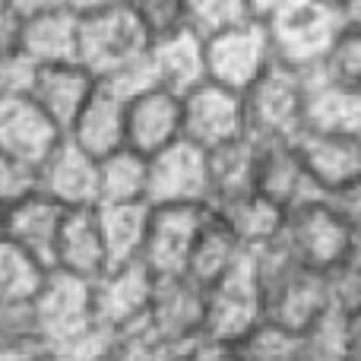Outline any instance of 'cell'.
Segmentation results:
<instances>
[{"instance_id":"1","label":"cell","mask_w":361,"mask_h":361,"mask_svg":"<svg viewBox=\"0 0 361 361\" xmlns=\"http://www.w3.org/2000/svg\"><path fill=\"white\" fill-rule=\"evenodd\" d=\"M32 307L54 361H102L111 355L114 333L95 317L92 282L48 269Z\"/></svg>"},{"instance_id":"2","label":"cell","mask_w":361,"mask_h":361,"mask_svg":"<svg viewBox=\"0 0 361 361\" xmlns=\"http://www.w3.org/2000/svg\"><path fill=\"white\" fill-rule=\"evenodd\" d=\"M257 279L263 288V307L267 320L288 326V330H305L314 317L330 311L336 305L330 273L311 269L288 250L282 235L263 247L250 250Z\"/></svg>"},{"instance_id":"3","label":"cell","mask_w":361,"mask_h":361,"mask_svg":"<svg viewBox=\"0 0 361 361\" xmlns=\"http://www.w3.org/2000/svg\"><path fill=\"white\" fill-rule=\"evenodd\" d=\"M273 38L276 61L298 73H311L326 63L336 42L345 32V19L339 6L320 0H292L276 19L267 23Z\"/></svg>"},{"instance_id":"4","label":"cell","mask_w":361,"mask_h":361,"mask_svg":"<svg viewBox=\"0 0 361 361\" xmlns=\"http://www.w3.org/2000/svg\"><path fill=\"white\" fill-rule=\"evenodd\" d=\"M282 241L305 267L333 273L345 263L355 241V228L343 219L330 197H314L286 212Z\"/></svg>"},{"instance_id":"5","label":"cell","mask_w":361,"mask_h":361,"mask_svg":"<svg viewBox=\"0 0 361 361\" xmlns=\"http://www.w3.org/2000/svg\"><path fill=\"white\" fill-rule=\"evenodd\" d=\"M149 32L130 6L80 16V63L99 82L140 61L149 51Z\"/></svg>"},{"instance_id":"6","label":"cell","mask_w":361,"mask_h":361,"mask_svg":"<svg viewBox=\"0 0 361 361\" xmlns=\"http://www.w3.org/2000/svg\"><path fill=\"white\" fill-rule=\"evenodd\" d=\"M247 137L254 140H295L305 127V73L276 61L244 92Z\"/></svg>"},{"instance_id":"7","label":"cell","mask_w":361,"mask_h":361,"mask_svg":"<svg viewBox=\"0 0 361 361\" xmlns=\"http://www.w3.org/2000/svg\"><path fill=\"white\" fill-rule=\"evenodd\" d=\"M276 63L273 38L263 23H241L228 32L206 38V80L247 92Z\"/></svg>"},{"instance_id":"8","label":"cell","mask_w":361,"mask_h":361,"mask_svg":"<svg viewBox=\"0 0 361 361\" xmlns=\"http://www.w3.org/2000/svg\"><path fill=\"white\" fill-rule=\"evenodd\" d=\"M260 320H267L263 288L260 279H257L250 250H244L241 260L222 279L206 288V336L235 343L238 336H244Z\"/></svg>"},{"instance_id":"9","label":"cell","mask_w":361,"mask_h":361,"mask_svg":"<svg viewBox=\"0 0 361 361\" xmlns=\"http://www.w3.org/2000/svg\"><path fill=\"white\" fill-rule=\"evenodd\" d=\"M180 102H184V140L197 143L200 149H222L250 133L247 105H244V95L235 89L206 80L187 95H180Z\"/></svg>"},{"instance_id":"10","label":"cell","mask_w":361,"mask_h":361,"mask_svg":"<svg viewBox=\"0 0 361 361\" xmlns=\"http://www.w3.org/2000/svg\"><path fill=\"white\" fill-rule=\"evenodd\" d=\"M149 206H209V152L180 137L149 156Z\"/></svg>"},{"instance_id":"11","label":"cell","mask_w":361,"mask_h":361,"mask_svg":"<svg viewBox=\"0 0 361 361\" xmlns=\"http://www.w3.org/2000/svg\"><path fill=\"white\" fill-rule=\"evenodd\" d=\"M152 295H156V273L143 260L108 267L92 282L95 317L118 336L121 330L140 324L149 314Z\"/></svg>"},{"instance_id":"12","label":"cell","mask_w":361,"mask_h":361,"mask_svg":"<svg viewBox=\"0 0 361 361\" xmlns=\"http://www.w3.org/2000/svg\"><path fill=\"white\" fill-rule=\"evenodd\" d=\"M206 212L209 206H149L143 263L156 273V279L187 273L193 241L203 228Z\"/></svg>"},{"instance_id":"13","label":"cell","mask_w":361,"mask_h":361,"mask_svg":"<svg viewBox=\"0 0 361 361\" xmlns=\"http://www.w3.org/2000/svg\"><path fill=\"white\" fill-rule=\"evenodd\" d=\"M38 190L63 209L99 206V159L63 137L38 162Z\"/></svg>"},{"instance_id":"14","label":"cell","mask_w":361,"mask_h":361,"mask_svg":"<svg viewBox=\"0 0 361 361\" xmlns=\"http://www.w3.org/2000/svg\"><path fill=\"white\" fill-rule=\"evenodd\" d=\"M184 137V102L169 89H146L127 99V146L156 156Z\"/></svg>"},{"instance_id":"15","label":"cell","mask_w":361,"mask_h":361,"mask_svg":"<svg viewBox=\"0 0 361 361\" xmlns=\"http://www.w3.org/2000/svg\"><path fill=\"white\" fill-rule=\"evenodd\" d=\"M61 140V127L32 102L29 92L0 95V152L38 165Z\"/></svg>"},{"instance_id":"16","label":"cell","mask_w":361,"mask_h":361,"mask_svg":"<svg viewBox=\"0 0 361 361\" xmlns=\"http://www.w3.org/2000/svg\"><path fill=\"white\" fill-rule=\"evenodd\" d=\"M295 149L317 190L326 197L361 175V133L301 130L295 137Z\"/></svg>"},{"instance_id":"17","label":"cell","mask_w":361,"mask_h":361,"mask_svg":"<svg viewBox=\"0 0 361 361\" xmlns=\"http://www.w3.org/2000/svg\"><path fill=\"white\" fill-rule=\"evenodd\" d=\"M257 190L286 212L305 200L326 197L307 175L295 140H257Z\"/></svg>"},{"instance_id":"18","label":"cell","mask_w":361,"mask_h":361,"mask_svg":"<svg viewBox=\"0 0 361 361\" xmlns=\"http://www.w3.org/2000/svg\"><path fill=\"white\" fill-rule=\"evenodd\" d=\"M95 89H99V80L80 61L35 67L32 82H29L32 102L61 127V133L70 130V124L82 111V105L92 99Z\"/></svg>"},{"instance_id":"19","label":"cell","mask_w":361,"mask_h":361,"mask_svg":"<svg viewBox=\"0 0 361 361\" xmlns=\"http://www.w3.org/2000/svg\"><path fill=\"white\" fill-rule=\"evenodd\" d=\"M149 324H156L169 339L190 345L206 333V288L190 276L156 279V295L149 305Z\"/></svg>"},{"instance_id":"20","label":"cell","mask_w":361,"mask_h":361,"mask_svg":"<svg viewBox=\"0 0 361 361\" xmlns=\"http://www.w3.org/2000/svg\"><path fill=\"white\" fill-rule=\"evenodd\" d=\"M63 216H67V209L61 203H54L42 190H35L4 209V235L51 269L54 267V247L57 238H61Z\"/></svg>"},{"instance_id":"21","label":"cell","mask_w":361,"mask_h":361,"mask_svg":"<svg viewBox=\"0 0 361 361\" xmlns=\"http://www.w3.org/2000/svg\"><path fill=\"white\" fill-rule=\"evenodd\" d=\"M76 279L95 282L108 269V250L105 238H102L99 209L86 206V209H67L61 225V238L54 247V267Z\"/></svg>"},{"instance_id":"22","label":"cell","mask_w":361,"mask_h":361,"mask_svg":"<svg viewBox=\"0 0 361 361\" xmlns=\"http://www.w3.org/2000/svg\"><path fill=\"white\" fill-rule=\"evenodd\" d=\"M320 133H361V92L324 67L305 73V127Z\"/></svg>"},{"instance_id":"23","label":"cell","mask_w":361,"mask_h":361,"mask_svg":"<svg viewBox=\"0 0 361 361\" xmlns=\"http://www.w3.org/2000/svg\"><path fill=\"white\" fill-rule=\"evenodd\" d=\"M149 67L159 89H169L175 95H187L206 82V42L184 29H175L169 35H159L149 42Z\"/></svg>"},{"instance_id":"24","label":"cell","mask_w":361,"mask_h":361,"mask_svg":"<svg viewBox=\"0 0 361 361\" xmlns=\"http://www.w3.org/2000/svg\"><path fill=\"white\" fill-rule=\"evenodd\" d=\"M63 137L73 140L80 149H86L95 159H105L111 152L124 149L127 146V102L99 82L92 99L82 105V111L76 114V121L70 124V130Z\"/></svg>"},{"instance_id":"25","label":"cell","mask_w":361,"mask_h":361,"mask_svg":"<svg viewBox=\"0 0 361 361\" xmlns=\"http://www.w3.org/2000/svg\"><path fill=\"white\" fill-rule=\"evenodd\" d=\"M19 54L32 67L80 61V16L70 6L25 16L23 38H19Z\"/></svg>"},{"instance_id":"26","label":"cell","mask_w":361,"mask_h":361,"mask_svg":"<svg viewBox=\"0 0 361 361\" xmlns=\"http://www.w3.org/2000/svg\"><path fill=\"white\" fill-rule=\"evenodd\" d=\"M244 247L241 241L235 238V231L228 228L222 216L209 206L203 219V228H200L197 241H193V250H190V263H187V273L197 286L209 288L212 282H219L238 260H241Z\"/></svg>"},{"instance_id":"27","label":"cell","mask_w":361,"mask_h":361,"mask_svg":"<svg viewBox=\"0 0 361 361\" xmlns=\"http://www.w3.org/2000/svg\"><path fill=\"white\" fill-rule=\"evenodd\" d=\"M257 190V140L244 137L209 152V206L231 203Z\"/></svg>"},{"instance_id":"28","label":"cell","mask_w":361,"mask_h":361,"mask_svg":"<svg viewBox=\"0 0 361 361\" xmlns=\"http://www.w3.org/2000/svg\"><path fill=\"white\" fill-rule=\"evenodd\" d=\"M99 209L102 238L108 250V267L143 260V244L149 231V203H114Z\"/></svg>"},{"instance_id":"29","label":"cell","mask_w":361,"mask_h":361,"mask_svg":"<svg viewBox=\"0 0 361 361\" xmlns=\"http://www.w3.org/2000/svg\"><path fill=\"white\" fill-rule=\"evenodd\" d=\"M216 212L228 222V228L235 231L244 250H257L263 244L276 241L282 235V225H286V209L276 206L269 197H263L260 190L231 200V203L219 206Z\"/></svg>"},{"instance_id":"30","label":"cell","mask_w":361,"mask_h":361,"mask_svg":"<svg viewBox=\"0 0 361 361\" xmlns=\"http://www.w3.org/2000/svg\"><path fill=\"white\" fill-rule=\"evenodd\" d=\"M146 193H149V156L124 146L99 159V206L146 203Z\"/></svg>"},{"instance_id":"31","label":"cell","mask_w":361,"mask_h":361,"mask_svg":"<svg viewBox=\"0 0 361 361\" xmlns=\"http://www.w3.org/2000/svg\"><path fill=\"white\" fill-rule=\"evenodd\" d=\"M231 355L235 361H301V336L276 320H260L231 343Z\"/></svg>"},{"instance_id":"32","label":"cell","mask_w":361,"mask_h":361,"mask_svg":"<svg viewBox=\"0 0 361 361\" xmlns=\"http://www.w3.org/2000/svg\"><path fill=\"white\" fill-rule=\"evenodd\" d=\"M48 267L0 231V301H32Z\"/></svg>"},{"instance_id":"33","label":"cell","mask_w":361,"mask_h":361,"mask_svg":"<svg viewBox=\"0 0 361 361\" xmlns=\"http://www.w3.org/2000/svg\"><path fill=\"white\" fill-rule=\"evenodd\" d=\"M187 345L169 339L156 324H149V317H143L140 324L127 326L114 336V361H178L180 352Z\"/></svg>"},{"instance_id":"34","label":"cell","mask_w":361,"mask_h":361,"mask_svg":"<svg viewBox=\"0 0 361 361\" xmlns=\"http://www.w3.org/2000/svg\"><path fill=\"white\" fill-rule=\"evenodd\" d=\"M301 336V361H352L349 358V343H345V320L343 307L333 305L320 317H314Z\"/></svg>"},{"instance_id":"35","label":"cell","mask_w":361,"mask_h":361,"mask_svg":"<svg viewBox=\"0 0 361 361\" xmlns=\"http://www.w3.org/2000/svg\"><path fill=\"white\" fill-rule=\"evenodd\" d=\"M184 23L200 38H212L241 23H250L247 0H184Z\"/></svg>"},{"instance_id":"36","label":"cell","mask_w":361,"mask_h":361,"mask_svg":"<svg viewBox=\"0 0 361 361\" xmlns=\"http://www.w3.org/2000/svg\"><path fill=\"white\" fill-rule=\"evenodd\" d=\"M38 190V165L0 152V206H13L23 197Z\"/></svg>"},{"instance_id":"37","label":"cell","mask_w":361,"mask_h":361,"mask_svg":"<svg viewBox=\"0 0 361 361\" xmlns=\"http://www.w3.org/2000/svg\"><path fill=\"white\" fill-rule=\"evenodd\" d=\"M130 10L149 32V38L184 29V0H130Z\"/></svg>"},{"instance_id":"38","label":"cell","mask_w":361,"mask_h":361,"mask_svg":"<svg viewBox=\"0 0 361 361\" xmlns=\"http://www.w3.org/2000/svg\"><path fill=\"white\" fill-rule=\"evenodd\" d=\"M324 70L333 80L345 82V86L361 92V32H352V29L343 32V38H339L336 48H333V54L326 57Z\"/></svg>"},{"instance_id":"39","label":"cell","mask_w":361,"mask_h":361,"mask_svg":"<svg viewBox=\"0 0 361 361\" xmlns=\"http://www.w3.org/2000/svg\"><path fill=\"white\" fill-rule=\"evenodd\" d=\"M32 67L23 54H0V95H16V92H29L32 82Z\"/></svg>"},{"instance_id":"40","label":"cell","mask_w":361,"mask_h":361,"mask_svg":"<svg viewBox=\"0 0 361 361\" xmlns=\"http://www.w3.org/2000/svg\"><path fill=\"white\" fill-rule=\"evenodd\" d=\"M51 352L42 336H0V361H48Z\"/></svg>"},{"instance_id":"41","label":"cell","mask_w":361,"mask_h":361,"mask_svg":"<svg viewBox=\"0 0 361 361\" xmlns=\"http://www.w3.org/2000/svg\"><path fill=\"white\" fill-rule=\"evenodd\" d=\"M178 361H235V355H231V343H222V339L203 333L180 352Z\"/></svg>"},{"instance_id":"42","label":"cell","mask_w":361,"mask_h":361,"mask_svg":"<svg viewBox=\"0 0 361 361\" xmlns=\"http://www.w3.org/2000/svg\"><path fill=\"white\" fill-rule=\"evenodd\" d=\"M25 16L13 4H0V54H16Z\"/></svg>"},{"instance_id":"43","label":"cell","mask_w":361,"mask_h":361,"mask_svg":"<svg viewBox=\"0 0 361 361\" xmlns=\"http://www.w3.org/2000/svg\"><path fill=\"white\" fill-rule=\"evenodd\" d=\"M333 206L343 212V219L352 225V228H361V175L355 180H349L345 187H339L336 193H330Z\"/></svg>"},{"instance_id":"44","label":"cell","mask_w":361,"mask_h":361,"mask_svg":"<svg viewBox=\"0 0 361 361\" xmlns=\"http://www.w3.org/2000/svg\"><path fill=\"white\" fill-rule=\"evenodd\" d=\"M343 320H345V343H349V358L361 361V301L343 307Z\"/></svg>"},{"instance_id":"45","label":"cell","mask_w":361,"mask_h":361,"mask_svg":"<svg viewBox=\"0 0 361 361\" xmlns=\"http://www.w3.org/2000/svg\"><path fill=\"white\" fill-rule=\"evenodd\" d=\"M67 6L76 16H95V13H108L118 6H130V0H67Z\"/></svg>"},{"instance_id":"46","label":"cell","mask_w":361,"mask_h":361,"mask_svg":"<svg viewBox=\"0 0 361 361\" xmlns=\"http://www.w3.org/2000/svg\"><path fill=\"white\" fill-rule=\"evenodd\" d=\"M247 4H250V19H254V23H263V25H267L269 19L279 16V13L286 10L292 0H247Z\"/></svg>"},{"instance_id":"47","label":"cell","mask_w":361,"mask_h":361,"mask_svg":"<svg viewBox=\"0 0 361 361\" xmlns=\"http://www.w3.org/2000/svg\"><path fill=\"white\" fill-rule=\"evenodd\" d=\"M23 16H32V13H44V10H61L67 6V0H10Z\"/></svg>"},{"instance_id":"48","label":"cell","mask_w":361,"mask_h":361,"mask_svg":"<svg viewBox=\"0 0 361 361\" xmlns=\"http://www.w3.org/2000/svg\"><path fill=\"white\" fill-rule=\"evenodd\" d=\"M343 19H345V29L352 32H361V0H345L343 6Z\"/></svg>"},{"instance_id":"49","label":"cell","mask_w":361,"mask_h":361,"mask_svg":"<svg viewBox=\"0 0 361 361\" xmlns=\"http://www.w3.org/2000/svg\"><path fill=\"white\" fill-rule=\"evenodd\" d=\"M320 4H330V6H343L345 0H320Z\"/></svg>"},{"instance_id":"50","label":"cell","mask_w":361,"mask_h":361,"mask_svg":"<svg viewBox=\"0 0 361 361\" xmlns=\"http://www.w3.org/2000/svg\"><path fill=\"white\" fill-rule=\"evenodd\" d=\"M0 231H4V206H0Z\"/></svg>"},{"instance_id":"51","label":"cell","mask_w":361,"mask_h":361,"mask_svg":"<svg viewBox=\"0 0 361 361\" xmlns=\"http://www.w3.org/2000/svg\"><path fill=\"white\" fill-rule=\"evenodd\" d=\"M102 361H114V358H111V355H108V358H102Z\"/></svg>"},{"instance_id":"52","label":"cell","mask_w":361,"mask_h":361,"mask_svg":"<svg viewBox=\"0 0 361 361\" xmlns=\"http://www.w3.org/2000/svg\"><path fill=\"white\" fill-rule=\"evenodd\" d=\"M0 4H10V0H0Z\"/></svg>"},{"instance_id":"53","label":"cell","mask_w":361,"mask_h":361,"mask_svg":"<svg viewBox=\"0 0 361 361\" xmlns=\"http://www.w3.org/2000/svg\"><path fill=\"white\" fill-rule=\"evenodd\" d=\"M48 361H54V358H48Z\"/></svg>"}]
</instances>
